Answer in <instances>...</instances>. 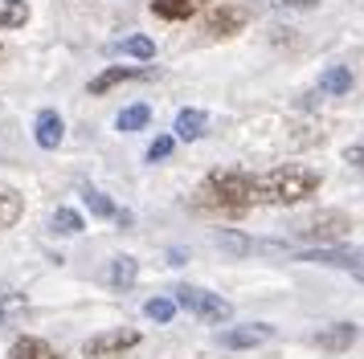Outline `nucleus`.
<instances>
[{
  "label": "nucleus",
  "instance_id": "nucleus-14",
  "mask_svg": "<svg viewBox=\"0 0 364 359\" xmlns=\"http://www.w3.org/2000/svg\"><path fill=\"white\" fill-rule=\"evenodd\" d=\"M21 212H25V196H21L17 188H4V184H0V233L17 225Z\"/></svg>",
  "mask_w": 364,
  "mask_h": 359
},
{
  "label": "nucleus",
  "instance_id": "nucleus-24",
  "mask_svg": "<svg viewBox=\"0 0 364 359\" xmlns=\"http://www.w3.org/2000/svg\"><path fill=\"white\" fill-rule=\"evenodd\" d=\"M213 241L221 245V249H233V253H250V249H254V245H250L246 237H237V233H225V228H221V233H217Z\"/></svg>",
  "mask_w": 364,
  "mask_h": 359
},
{
  "label": "nucleus",
  "instance_id": "nucleus-12",
  "mask_svg": "<svg viewBox=\"0 0 364 359\" xmlns=\"http://www.w3.org/2000/svg\"><path fill=\"white\" fill-rule=\"evenodd\" d=\"M132 78H148V70H135V65H111V70H102L99 78L90 82V94H107L111 86L132 82Z\"/></svg>",
  "mask_w": 364,
  "mask_h": 359
},
{
  "label": "nucleus",
  "instance_id": "nucleus-4",
  "mask_svg": "<svg viewBox=\"0 0 364 359\" xmlns=\"http://www.w3.org/2000/svg\"><path fill=\"white\" fill-rule=\"evenodd\" d=\"M135 343H139V331H132V326L123 331V326H119V331L90 335V339L82 343V355L86 359H115V355H123L127 347H135Z\"/></svg>",
  "mask_w": 364,
  "mask_h": 359
},
{
  "label": "nucleus",
  "instance_id": "nucleus-1",
  "mask_svg": "<svg viewBox=\"0 0 364 359\" xmlns=\"http://www.w3.org/2000/svg\"><path fill=\"white\" fill-rule=\"evenodd\" d=\"M323 176L307 167V163H279L270 172H242V167H225V172H209L205 184L197 188L193 204L200 212H221V216H242V212L258 209V204H299L307 196L319 192Z\"/></svg>",
  "mask_w": 364,
  "mask_h": 359
},
{
  "label": "nucleus",
  "instance_id": "nucleus-6",
  "mask_svg": "<svg viewBox=\"0 0 364 359\" xmlns=\"http://www.w3.org/2000/svg\"><path fill=\"white\" fill-rule=\"evenodd\" d=\"M246 21H250L246 4H225V0H221V9H213V13L205 16V33H209V37H230V33H237Z\"/></svg>",
  "mask_w": 364,
  "mask_h": 359
},
{
  "label": "nucleus",
  "instance_id": "nucleus-8",
  "mask_svg": "<svg viewBox=\"0 0 364 359\" xmlns=\"http://www.w3.org/2000/svg\"><path fill=\"white\" fill-rule=\"evenodd\" d=\"M82 200H86V209L95 212V216H102V221H115V225H132V212L119 209L115 200H111L107 192H99V188H82Z\"/></svg>",
  "mask_w": 364,
  "mask_h": 359
},
{
  "label": "nucleus",
  "instance_id": "nucleus-11",
  "mask_svg": "<svg viewBox=\"0 0 364 359\" xmlns=\"http://www.w3.org/2000/svg\"><path fill=\"white\" fill-rule=\"evenodd\" d=\"M33 135H37V147L53 151V147L62 143V135H66V127H62V114H58V111H41V114H37Z\"/></svg>",
  "mask_w": 364,
  "mask_h": 359
},
{
  "label": "nucleus",
  "instance_id": "nucleus-27",
  "mask_svg": "<svg viewBox=\"0 0 364 359\" xmlns=\"http://www.w3.org/2000/svg\"><path fill=\"white\" fill-rule=\"evenodd\" d=\"M270 9H311V4H319V0H266Z\"/></svg>",
  "mask_w": 364,
  "mask_h": 359
},
{
  "label": "nucleus",
  "instance_id": "nucleus-22",
  "mask_svg": "<svg viewBox=\"0 0 364 359\" xmlns=\"http://www.w3.org/2000/svg\"><path fill=\"white\" fill-rule=\"evenodd\" d=\"M144 314L156 319V323H168V319L176 314V302H172V298H148V302H144Z\"/></svg>",
  "mask_w": 364,
  "mask_h": 359
},
{
  "label": "nucleus",
  "instance_id": "nucleus-20",
  "mask_svg": "<svg viewBox=\"0 0 364 359\" xmlns=\"http://www.w3.org/2000/svg\"><path fill=\"white\" fill-rule=\"evenodd\" d=\"M148 118H151V111L144 102H135V106H127V111L115 118V127L119 131H139V127H148Z\"/></svg>",
  "mask_w": 364,
  "mask_h": 359
},
{
  "label": "nucleus",
  "instance_id": "nucleus-25",
  "mask_svg": "<svg viewBox=\"0 0 364 359\" xmlns=\"http://www.w3.org/2000/svg\"><path fill=\"white\" fill-rule=\"evenodd\" d=\"M344 160L356 167V172H364V135L356 139V143H348V151H344Z\"/></svg>",
  "mask_w": 364,
  "mask_h": 359
},
{
  "label": "nucleus",
  "instance_id": "nucleus-15",
  "mask_svg": "<svg viewBox=\"0 0 364 359\" xmlns=\"http://www.w3.org/2000/svg\"><path fill=\"white\" fill-rule=\"evenodd\" d=\"M135 277H139V261H135V258H115V261H111V270H107V282H111L115 290L135 286Z\"/></svg>",
  "mask_w": 364,
  "mask_h": 359
},
{
  "label": "nucleus",
  "instance_id": "nucleus-9",
  "mask_svg": "<svg viewBox=\"0 0 364 359\" xmlns=\"http://www.w3.org/2000/svg\"><path fill=\"white\" fill-rule=\"evenodd\" d=\"M9 359H62V351L53 343L37 339V335H21L13 347H9Z\"/></svg>",
  "mask_w": 364,
  "mask_h": 359
},
{
  "label": "nucleus",
  "instance_id": "nucleus-18",
  "mask_svg": "<svg viewBox=\"0 0 364 359\" xmlns=\"http://www.w3.org/2000/svg\"><path fill=\"white\" fill-rule=\"evenodd\" d=\"M29 4L25 0H0V29H25Z\"/></svg>",
  "mask_w": 364,
  "mask_h": 359
},
{
  "label": "nucleus",
  "instance_id": "nucleus-2",
  "mask_svg": "<svg viewBox=\"0 0 364 359\" xmlns=\"http://www.w3.org/2000/svg\"><path fill=\"white\" fill-rule=\"evenodd\" d=\"M291 233L295 237H303V241H319V245H331L340 241V237H348L352 233V221H348L344 212H311V216H299L295 225H291Z\"/></svg>",
  "mask_w": 364,
  "mask_h": 359
},
{
  "label": "nucleus",
  "instance_id": "nucleus-21",
  "mask_svg": "<svg viewBox=\"0 0 364 359\" xmlns=\"http://www.w3.org/2000/svg\"><path fill=\"white\" fill-rule=\"evenodd\" d=\"M119 53H132V57H156V45H151V37H127V41H119Z\"/></svg>",
  "mask_w": 364,
  "mask_h": 359
},
{
  "label": "nucleus",
  "instance_id": "nucleus-17",
  "mask_svg": "<svg viewBox=\"0 0 364 359\" xmlns=\"http://www.w3.org/2000/svg\"><path fill=\"white\" fill-rule=\"evenodd\" d=\"M348 90H352V70L348 65H331L319 78V94H348Z\"/></svg>",
  "mask_w": 364,
  "mask_h": 359
},
{
  "label": "nucleus",
  "instance_id": "nucleus-5",
  "mask_svg": "<svg viewBox=\"0 0 364 359\" xmlns=\"http://www.w3.org/2000/svg\"><path fill=\"white\" fill-rule=\"evenodd\" d=\"M299 261H315V265H331V270H344V274L360 277L364 282V253H348V249H331V245H315L307 253H299Z\"/></svg>",
  "mask_w": 364,
  "mask_h": 359
},
{
  "label": "nucleus",
  "instance_id": "nucleus-19",
  "mask_svg": "<svg viewBox=\"0 0 364 359\" xmlns=\"http://www.w3.org/2000/svg\"><path fill=\"white\" fill-rule=\"evenodd\" d=\"M200 131H205V111H181L176 114V135H181L184 143L200 139Z\"/></svg>",
  "mask_w": 364,
  "mask_h": 359
},
{
  "label": "nucleus",
  "instance_id": "nucleus-13",
  "mask_svg": "<svg viewBox=\"0 0 364 359\" xmlns=\"http://www.w3.org/2000/svg\"><path fill=\"white\" fill-rule=\"evenodd\" d=\"M315 343H319L323 351H348V347L356 343V326L352 323H336V326H328V331H319Z\"/></svg>",
  "mask_w": 364,
  "mask_h": 359
},
{
  "label": "nucleus",
  "instance_id": "nucleus-28",
  "mask_svg": "<svg viewBox=\"0 0 364 359\" xmlns=\"http://www.w3.org/2000/svg\"><path fill=\"white\" fill-rule=\"evenodd\" d=\"M0 57H4V41H0Z\"/></svg>",
  "mask_w": 364,
  "mask_h": 359
},
{
  "label": "nucleus",
  "instance_id": "nucleus-23",
  "mask_svg": "<svg viewBox=\"0 0 364 359\" xmlns=\"http://www.w3.org/2000/svg\"><path fill=\"white\" fill-rule=\"evenodd\" d=\"M53 228H58V233H82V216H78V212L74 209H58L53 212Z\"/></svg>",
  "mask_w": 364,
  "mask_h": 359
},
{
  "label": "nucleus",
  "instance_id": "nucleus-10",
  "mask_svg": "<svg viewBox=\"0 0 364 359\" xmlns=\"http://www.w3.org/2000/svg\"><path fill=\"white\" fill-rule=\"evenodd\" d=\"M205 4H213V0H151V13L160 16V21H188Z\"/></svg>",
  "mask_w": 364,
  "mask_h": 359
},
{
  "label": "nucleus",
  "instance_id": "nucleus-7",
  "mask_svg": "<svg viewBox=\"0 0 364 359\" xmlns=\"http://www.w3.org/2000/svg\"><path fill=\"white\" fill-rule=\"evenodd\" d=\"M274 335V326L266 323H246V326H230V331H221V347H230V351H246V347H258Z\"/></svg>",
  "mask_w": 364,
  "mask_h": 359
},
{
  "label": "nucleus",
  "instance_id": "nucleus-26",
  "mask_svg": "<svg viewBox=\"0 0 364 359\" xmlns=\"http://www.w3.org/2000/svg\"><path fill=\"white\" fill-rule=\"evenodd\" d=\"M168 151H172V139H156V143L148 147V160L156 163V160H164Z\"/></svg>",
  "mask_w": 364,
  "mask_h": 359
},
{
  "label": "nucleus",
  "instance_id": "nucleus-16",
  "mask_svg": "<svg viewBox=\"0 0 364 359\" xmlns=\"http://www.w3.org/2000/svg\"><path fill=\"white\" fill-rule=\"evenodd\" d=\"M25 310H29L25 294H17V290H0V331H4L9 323H17Z\"/></svg>",
  "mask_w": 364,
  "mask_h": 359
},
{
  "label": "nucleus",
  "instance_id": "nucleus-3",
  "mask_svg": "<svg viewBox=\"0 0 364 359\" xmlns=\"http://www.w3.org/2000/svg\"><path fill=\"white\" fill-rule=\"evenodd\" d=\"M176 302H181L188 314H197L200 323H225L233 314V306L221 294H209V290H200V286H181V290H176Z\"/></svg>",
  "mask_w": 364,
  "mask_h": 359
}]
</instances>
